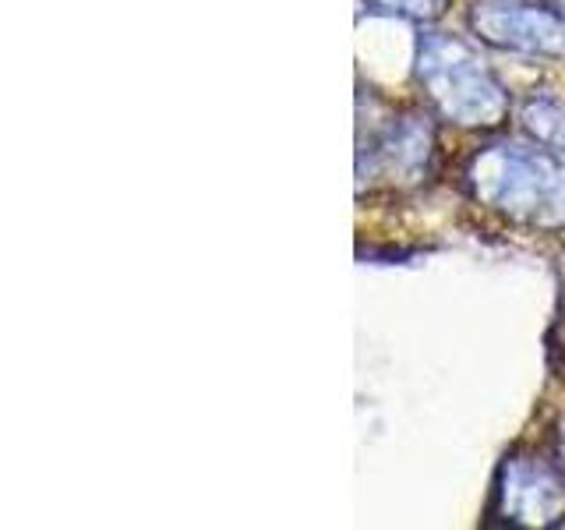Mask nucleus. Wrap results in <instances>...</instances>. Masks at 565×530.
<instances>
[{
    "label": "nucleus",
    "instance_id": "f257e3e1",
    "mask_svg": "<svg viewBox=\"0 0 565 530\" xmlns=\"http://www.w3.org/2000/svg\"><path fill=\"white\" fill-rule=\"evenodd\" d=\"M467 184L509 220L565 226V159L555 149H530L520 141L488 146L470 159Z\"/></svg>",
    "mask_w": 565,
    "mask_h": 530
},
{
    "label": "nucleus",
    "instance_id": "f03ea898",
    "mask_svg": "<svg viewBox=\"0 0 565 530\" xmlns=\"http://www.w3.org/2000/svg\"><path fill=\"white\" fill-rule=\"evenodd\" d=\"M420 85L435 110L463 128H499L509 117V96L477 53L456 35H424Z\"/></svg>",
    "mask_w": 565,
    "mask_h": 530
},
{
    "label": "nucleus",
    "instance_id": "7ed1b4c3",
    "mask_svg": "<svg viewBox=\"0 0 565 530\" xmlns=\"http://www.w3.org/2000/svg\"><path fill=\"white\" fill-rule=\"evenodd\" d=\"M491 512L523 527L558 523L565 517V474L534 456H509L494 481Z\"/></svg>",
    "mask_w": 565,
    "mask_h": 530
},
{
    "label": "nucleus",
    "instance_id": "20e7f679",
    "mask_svg": "<svg viewBox=\"0 0 565 530\" xmlns=\"http://www.w3.org/2000/svg\"><path fill=\"white\" fill-rule=\"evenodd\" d=\"M470 22L477 35L516 53H565V18L526 0H481Z\"/></svg>",
    "mask_w": 565,
    "mask_h": 530
},
{
    "label": "nucleus",
    "instance_id": "39448f33",
    "mask_svg": "<svg viewBox=\"0 0 565 530\" xmlns=\"http://www.w3.org/2000/svg\"><path fill=\"white\" fill-rule=\"evenodd\" d=\"M428 156H431V135L417 117L393 120L375 141H371L375 167H382L393 177H417L428 167Z\"/></svg>",
    "mask_w": 565,
    "mask_h": 530
},
{
    "label": "nucleus",
    "instance_id": "423d86ee",
    "mask_svg": "<svg viewBox=\"0 0 565 530\" xmlns=\"http://www.w3.org/2000/svg\"><path fill=\"white\" fill-rule=\"evenodd\" d=\"M523 128L544 141L547 149L565 152V106H558L555 99H530L523 106Z\"/></svg>",
    "mask_w": 565,
    "mask_h": 530
},
{
    "label": "nucleus",
    "instance_id": "0eeeda50",
    "mask_svg": "<svg viewBox=\"0 0 565 530\" xmlns=\"http://www.w3.org/2000/svg\"><path fill=\"white\" fill-rule=\"evenodd\" d=\"M385 11H399L411 18H438L446 11V0H375Z\"/></svg>",
    "mask_w": 565,
    "mask_h": 530
},
{
    "label": "nucleus",
    "instance_id": "6e6552de",
    "mask_svg": "<svg viewBox=\"0 0 565 530\" xmlns=\"http://www.w3.org/2000/svg\"><path fill=\"white\" fill-rule=\"evenodd\" d=\"M558 459H562V467H565V421L558 424Z\"/></svg>",
    "mask_w": 565,
    "mask_h": 530
},
{
    "label": "nucleus",
    "instance_id": "1a4fd4ad",
    "mask_svg": "<svg viewBox=\"0 0 565 530\" xmlns=\"http://www.w3.org/2000/svg\"><path fill=\"white\" fill-rule=\"evenodd\" d=\"M552 4H558V8H565V0H552Z\"/></svg>",
    "mask_w": 565,
    "mask_h": 530
}]
</instances>
